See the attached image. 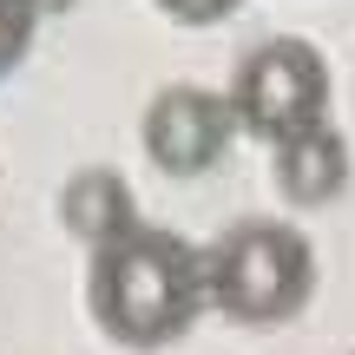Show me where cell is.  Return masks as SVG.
<instances>
[{"label": "cell", "instance_id": "obj_8", "mask_svg": "<svg viewBox=\"0 0 355 355\" xmlns=\"http://www.w3.org/2000/svg\"><path fill=\"white\" fill-rule=\"evenodd\" d=\"M165 20H178V26H217L237 0H152Z\"/></svg>", "mask_w": 355, "mask_h": 355}, {"label": "cell", "instance_id": "obj_1", "mask_svg": "<svg viewBox=\"0 0 355 355\" xmlns=\"http://www.w3.org/2000/svg\"><path fill=\"white\" fill-rule=\"evenodd\" d=\"M86 309L119 349H171L211 309L204 243L158 230V224H132L125 237L92 250Z\"/></svg>", "mask_w": 355, "mask_h": 355}, {"label": "cell", "instance_id": "obj_2", "mask_svg": "<svg viewBox=\"0 0 355 355\" xmlns=\"http://www.w3.org/2000/svg\"><path fill=\"white\" fill-rule=\"evenodd\" d=\"M204 290H211L217 316L243 322V329L290 322L316 296V250L296 224L243 217L204 243Z\"/></svg>", "mask_w": 355, "mask_h": 355}, {"label": "cell", "instance_id": "obj_5", "mask_svg": "<svg viewBox=\"0 0 355 355\" xmlns=\"http://www.w3.org/2000/svg\"><path fill=\"white\" fill-rule=\"evenodd\" d=\"M270 184H277L283 204L296 211H322L349 191V139L322 119L309 132H290V139L270 145Z\"/></svg>", "mask_w": 355, "mask_h": 355}, {"label": "cell", "instance_id": "obj_4", "mask_svg": "<svg viewBox=\"0 0 355 355\" xmlns=\"http://www.w3.org/2000/svg\"><path fill=\"white\" fill-rule=\"evenodd\" d=\"M230 139H237L230 92H211V86H165V92H152V105L139 119L145 158L171 178H198V171L224 165Z\"/></svg>", "mask_w": 355, "mask_h": 355}, {"label": "cell", "instance_id": "obj_3", "mask_svg": "<svg viewBox=\"0 0 355 355\" xmlns=\"http://www.w3.org/2000/svg\"><path fill=\"white\" fill-rule=\"evenodd\" d=\"M230 112H237V132L277 145L290 132H309L329 119V60H322L316 40L303 33H277L263 46H250L230 73Z\"/></svg>", "mask_w": 355, "mask_h": 355}, {"label": "cell", "instance_id": "obj_7", "mask_svg": "<svg viewBox=\"0 0 355 355\" xmlns=\"http://www.w3.org/2000/svg\"><path fill=\"white\" fill-rule=\"evenodd\" d=\"M40 13H46V0H0V79L26 60V46L40 33Z\"/></svg>", "mask_w": 355, "mask_h": 355}, {"label": "cell", "instance_id": "obj_6", "mask_svg": "<svg viewBox=\"0 0 355 355\" xmlns=\"http://www.w3.org/2000/svg\"><path fill=\"white\" fill-rule=\"evenodd\" d=\"M60 224L73 230L86 250H99V243L125 237V230L139 224V198H132V184L112 165H86V171H73L60 184Z\"/></svg>", "mask_w": 355, "mask_h": 355}]
</instances>
